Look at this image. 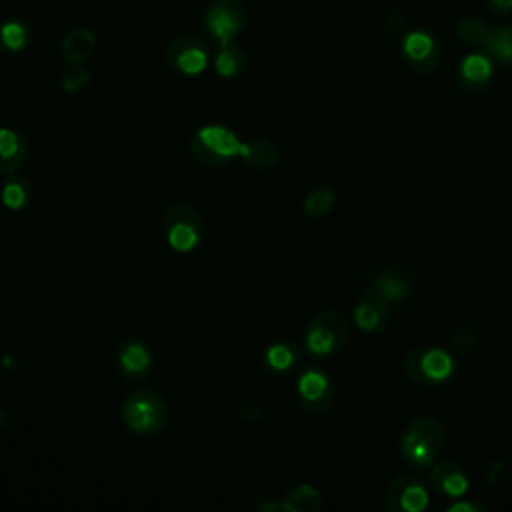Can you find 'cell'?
<instances>
[{
    "instance_id": "f546056e",
    "label": "cell",
    "mask_w": 512,
    "mask_h": 512,
    "mask_svg": "<svg viewBox=\"0 0 512 512\" xmlns=\"http://www.w3.org/2000/svg\"><path fill=\"white\" fill-rule=\"evenodd\" d=\"M446 510H450V512H458V510H464V512H480V510H486V506L476 504V502H456V504H450Z\"/></svg>"
},
{
    "instance_id": "44dd1931",
    "label": "cell",
    "mask_w": 512,
    "mask_h": 512,
    "mask_svg": "<svg viewBox=\"0 0 512 512\" xmlns=\"http://www.w3.org/2000/svg\"><path fill=\"white\" fill-rule=\"evenodd\" d=\"M32 32L28 24L20 20H6L0 24V50L2 52H22L30 44Z\"/></svg>"
},
{
    "instance_id": "ac0fdd59",
    "label": "cell",
    "mask_w": 512,
    "mask_h": 512,
    "mask_svg": "<svg viewBox=\"0 0 512 512\" xmlns=\"http://www.w3.org/2000/svg\"><path fill=\"white\" fill-rule=\"evenodd\" d=\"M32 196H34L32 184L24 176L20 174L6 176L0 190V200L8 210H14V212L26 210L32 202Z\"/></svg>"
},
{
    "instance_id": "d6986e66",
    "label": "cell",
    "mask_w": 512,
    "mask_h": 512,
    "mask_svg": "<svg viewBox=\"0 0 512 512\" xmlns=\"http://www.w3.org/2000/svg\"><path fill=\"white\" fill-rule=\"evenodd\" d=\"M248 66V54L242 46L230 42L220 46L218 54L214 56V70L220 78H236Z\"/></svg>"
},
{
    "instance_id": "9c48e42d",
    "label": "cell",
    "mask_w": 512,
    "mask_h": 512,
    "mask_svg": "<svg viewBox=\"0 0 512 512\" xmlns=\"http://www.w3.org/2000/svg\"><path fill=\"white\" fill-rule=\"evenodd\" d=\"M430 492L422 478L414 474H400L386 486L384 508L388 512H420L428 506Z\"/></svg>"
},
{
    "instance_id": "9a60e30c",
    "label": "cell",
    "mask_w": 512,
    "mask_h": 512,
    "mask_svg": "<svg viewBox=\"0 0 512 512\" xmlns=\"http://www.w3.org/2000/svg\"><path fill=\"white\" fill-rule=\"evenodd\" d=\"M96 50V36L88 28H72L60 42V54L66 64H82Z\"/></svg>"
},
{
    "instance_id": "d6a6232c",
    "label": "cell",
    "mask_w": 512,
    "mask_h": 512,
    "mask_svg": "<svg viewBox=\"0 0 512 512\" xmlns=\"http://www.w3.org/2000/svg\"><path fill=\"white\" fill-rule=\"evenodd\" d=\"M492 4H494L498 10H502V12H506V10L512 8V0H492Z\"/></svg>"
},
{
    "instance_id": "8fae6325",
    "label": "cell",
    "mask_w": 512,
    "mask_h": 512,
    "mask_svg": "<svg viewBox=\"0 0 512 512\" xmlns=\"http://www.w3.org/2000/svg\"><path fill=\"white\" fill-rule=\"evenodd\" d=\"M154 364L152 348L142 338H126L116 350V368L128 382H142L150 376Z\"/></svg>"
},
{
    "instance_id": "7402d4cb",
    "label": "cell",
    "mask_w": 512,
    "mask_h": 512,
    "mask_svg": "<svg viewBox=\"0 0 512 512\" xmlns=\"http://www.w3.org/2000/svg\"><path fill=\"white\" fill-rule=\"evenodd\" d=\"M294 512H318L322 508L320 492L310 484H296L288 488L282 496Z\"/></svg>"
},
{
    "instance_id": "8992f818",
    "label": "cell",
    "mask_w": 512,
    "mask_h": 512,
    "mask_svg": "<svg viewBox=\"0 0 512 512\" xmlns=\"http://www.w3.org/2000/svg\"><path fill=\"white\" fill-rule=\"evenodd\" d=\"M454 362L442 348H414L404 358V372L416 384H440L450 378Z\"/></svg>"
},
{
    "instance_id": "ba28073f",
    "label": "cell",
    "mask_w": 512,
    "mask_h": 512,
    "mask_svg": "<svg viewBox=\"0 0 512 512\" xmlns=\"http://www.w3.org/2000/svg\"><path fill=\"white\" fill-rule=\"evenodd\" d=\"M246 24V8L240 0H212L204 10V30L220 46L230 44Z\"/></svg>"
},
{
    "instance_id": "30bf717a",
    "label": "cell",
    "mask_w": 512,
    "mask_h": 512,
    "mask_svg": "<svg viewBox=\"0 0 512 512\" xmlns=\"http://www.w3.org/2000/svg\"><path fill=\"white\" fill-rule=\"evenodd\" d=\"M296 394H298L300 406L308 414H324L334 402L332 382L318 368H308L298 376Z\"/></svg>"
},
{
    "instance_id": "7c38bea8",
    "label": "cell",
    "mask_w": 512,
    "mask_h": 512,
    "mask_svg": "<svg viewBox=\"0 0 512 512\" xmlns=\"http://www.w3.org/2000/svg\"><path fill=\"white\" fill-rule=\"evenodd\" d=\"M352 318L362 332H380L390 320V302L378 290L370 288L358 298Z\"/></svg>"
},
{
    "instance_id": "5bb4252c",
    "label": "cell",
    "mask_w": 512,
    "mask_h": 512,
    "mask_svg": "<svg viewBox=\"0 0 512 512\" xmlns=\"http://www.w3.org/2000/svg\"><path fill=\"white\" fill-rule=\"evenodd\" d=\"M430 484L442 496L460 498L468 490V476L460 464H456L452 460H444V462L434 464V468L430 472Z\"/></svg>"
},
{
    "instance_id": "4316f807",
    "label": "cell",
    "mask_w": 512,
    "mask_h": 512,
    "mask_svg": "<svg viewBox=\"0 0 512 512\" xmlns=\"http://www.w3.org/2000/svg\"><path fill=\"white\" fill-rule=\"evenodd\" d=\"M478 338H480L478 328L472 326V324H464V326H460V328L452 334L450 344H452V350H454V352H458V354H468V352H472V350L476 348Z\"/></svg>"
},
{
    "instance_id": "6da1fadb",
    "label": "cell",
    "mask_w": 512,
    "mask_h": 512,
    "mask_svg": "<svg viewBox=\"0 0 512 512\" xmlns=\"http://www.w3.org/2000/svg\"><path fill=\"white\" fill-rule=\"evenodd\" d=\"M120 418L132 434L154 436L168 420V404L158 390L138 386L124 396L120 404Z\"/></svg>"
},
{
    "instance_id": "d4e9b609",
    "label": "cell",
    "mask_w": 512,
    "mask_h": 512,
    "mask_svg": "<svg viewBox=\"0 0 512 512\" xmlns=\"http://www.w3.org/2000/svg\"><path fill=\"white\" fill-rule=\"evenodd\" d=\"M334 202H336L334 190L330 186H318L306 194L304 212L312 218H320L334 208Z\"/></svg>"
},
{
    "instance_id": "1f68e13d",
    "label": "cell",
    "mask_w": 512,
    "mask_h": 512,
    "mask_svg": "<svg viewBox=\"0 0 512 512\" xmlns=\"http://www.w3.org/2000/svg\"><path fill=\"white\" fill-rule=\"evenodd\" d=\"M10 422H12V414L6 412V410H0V430L10 426Z\"/></svg>"
},
{
    "instance_id": "52a82bcc",
    "label": "cell",
    "mask_w": 512,
    "mask_h": 512,
    "mask_svg": "<svg viewBox=\"0 0 512 512\" xmlns=\"http://www.w3.org/2000/svg\"><path fill=\"white\" fill-rule=\"evenodd\" d=\"M164 60L170 70L184 76H196L204 72L210 62L208 44L198 34H180L166 44Z\"/></svg>"
},
{
    "instance_id": "e0dca14e",
    "label": "cell",
    "mask_w": 512,
    "mask_h": 512,
    "mask_svg": "<svg viewBox=\"0 0 512 512\" xmlns=\"http://www.w3.org/2000/svg\"><path fill=\"white\" fill-rule=\"evenodd\" d=\"M240 158L244 160V164L248 168L258 170V172H266V170H272L280 162V150L270 140L254 138V140L246 142L244 154Z\"/></svg>"
},
{
    "instance_id": "cb8c5ba5",
    "label": "cell",
    "mask_w": 512,
    "mask_h": 512,
    "mask_svg": "<svg viewBox=\"0 0 512 512\" xmlns=\"http://www.w3.org/2000/svg\"><path fill=\"white\" fill-rule=\"evenodd\" d=\"M264 362L274 372H286L298 362V352L286 342L270 344L264 352Z\"/></svg>"
},
{
    "instance_id": "f1b7e54d",
    "label": "cell",
    "mask_w": 512,
    "mask_h": 512,
    "mask_svg": "<svg viewBox=\"0 0 512 512\" xmlns=\"http://www.w3.org/2000/svg\"><path fill=\"white\" fill-rule=\"evenodd\" d=\"M240 416H242L244 420H262V418H264V412H262V408H260L258 404L246 402V404H242V408H240Z\"/></svg>"
},
{
    "instance_id": "7a4b0ae2",
    "label": "cell",
    "mask_w": 512,
    "mask_h": 512,
    "mask_svg": "<svg viewBox=\"0 0 512 512\" xmlns=\"http://www.w3.org/2000/svg\"><path fill=\"white\" fill-rule=\"evenodd\" d=\"M446 434L438 420L422 416L412 420L400 438V456L412 468H428L444 446Z\"/></svg>"
},
{
    "instance_id": "4fadbf2b",
    "label": "cell",
    "mask_w": 512,
    "mask_h": 512,
    "mask_svg": "<svg viewBox=\"0 0 512 512\" xmlns=\"http://www.w3.org/2000/svg\"><path fill=\"white\" fill-rule=\"evenodd\" d=\"M28 142L14 128H0V176L18 174L26 164Z\"/></svg>"
},
{
    "instance_id": "603a6c76",
    "label": "cell",
    "mask_w": 512,
    "mask_h": 512,
    "mask_svg": "<svg viewBox=\"0 0 512 512\" xmlns=\"http://www.w3.org/2000/svg\"><path fill=\"white\" fill-rule=\"evenodd\" d=\"M492 74V64L482 54H468L460 64V78L464 84H474L476 88H482Z\"/></svg>"
},
{
    "instance_id": "83f0119b",
    "label": "cell",
    "mask_w": 512,
    "mask_h": 512,
    "mask_svg": "<svg viewBox=\"0 0 512 512\" xmlns=\"http://www.w3.org/2000/svg\"><path fill=\"white\" fill-rule=\"evenodd\" d=\"M488 48L490 52L502 60V62H512V28L508 30H498L492 36H488Z\"/></svg>"
},
{
    "instance_id": "484cf974",
    "label": "cell",
    "mask_w": 512,
    "mask_h": 512,
    "mask_svg": "<svg viewBox=\"0 0 512 512\" xmlns=\"http://www.w3.org/2000/svg\"><path fill=\"white\" fill-rule=\"evenodd\" d=\"M90 84V74L82 64H66L62 76H60V86L68 94L82 92Z\"/></svg>"
},
{
    "instance_id": "3957f363",
    "label": "cell",
    "mask_w": 512,
    "mask_h": 512,
    "mask_svg": "<svg viewBox=\"0 0 512 512\" xmlns=\"http://www.w3.org/2000/svg\"><path fill=\"white\" fill-rule=\"evenodd\" d=\"M246 142H242L236 132L220 124H208L194 132L190 138V154L202 166H224L232 158L242 156Z\"/></svg>"
},
{
    "instance_id": "277c9868",
    "label": "cell",
    "mask_w": 512,
    "mask_h": 512,
    "mask_svg": "<svg viewBox=\"0 0 512 512\" xmlns=\"http://www.w3.org/2000/svg\"><path fill=\"white\" fill-rule=\"evenodd\" d=\"M162 232L168 246L182 254L196 250L206 238L202 214L186 202H174L164 208Z\"/></svg>"
},
{
    "instance_id": "5b68a950",
    "label": "cell",
    "mask_w": 512,
    "mask_h": 512,
    "mask_svg": "<svg viewBox=\"0 0 512 512\" xmlns=\"http://www.w3.org/2000/svg\"><path fill=\"white\" fill-rule=\"evenodd\" d=\"M348 342V324L340 312H318L304 330V348L316 358L338 354Z\"/></svg>"
},
{
    "instance_id": "4dcf8cb0",
    "label": "cell",
    "mask_w": 512,
    "mask_h": 512,
    "mask_svg": "<svg viewBox=\"0 0 512 512\" xmlns=\"http://www.w3.org/2000/svg\"><path fill=\"white\" fill-rule=\"evenodd\" d=\"M0 364H2V368L4 370H16L20 364L16 362V356H14V352H4V356L0 358Z\"/></svg>"
},
{
    "instance_id": "ffe728a7",
    "label": "cell",
    "mask_w": 512,
    "mask_h": 512,
    "mask_svg": "<svg viewBox=\"0 0 512 512\" xmlns=\"http://www.w3.org/2000/svg\"><path fill=\"white\" fill-rule=\"evenodd\" d=\"M372 288L378 290L388 302H402L412 292V284H410L408 276L398 272V270H384V272H380L374 278Z\"/></svg>"
},
{
    "instance_id": "2e32d148",
    "label": "cell",
    "mask_w": 512,
    "mask_h": 512,
    "mask_svg": "<svg viewBox=\"0 0 512 512\" xmlns=\"http://www.w3.org/2000/svg\"><path fill=\"white\" fill-rule=\"evenodd\" d=\"M402 50L406 54V58L410 60V64L422 72V64H426V70L436 66V58L432 60L434 54V40L430 34L422 32V30H414L410 32L404 42H402Z\"/></svg>"
}]
</instances>
